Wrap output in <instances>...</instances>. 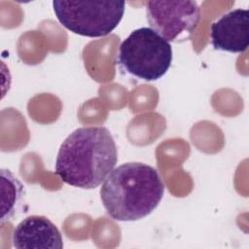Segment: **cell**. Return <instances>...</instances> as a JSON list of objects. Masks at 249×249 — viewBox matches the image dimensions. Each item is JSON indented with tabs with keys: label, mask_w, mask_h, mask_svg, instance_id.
I'll return each mask as SVG.
<instances>
[{
	"label": "cell",
	"mask_w": 249,
	"mask_h": 249,
	"mask_svg": "<svg viewBox=\"0 0 249 249\" xmlns=\"http://www.w3.org/2000/svg\"><path fill=\"white\" fill-rule=\"evenodd\" d=\"M58 21L71 32L87 37L111 33L124 14V1H53Z\"/></svg>",
	"instance_id": "4"
},
{
	"label": "cell",
	"mask_w": 249,
	"mask_h": 249,
	"mask_svg": "<svg viewBox=\"0 0 249 249\" xmlns=\"http://www.w3.org/2000/svg\"><path fill=\"white\" fill-rule=\"evenodd\" d=\"M171 61L169 42L149 27L133 30L120 45L118 64L128 74L145 81L160 79Z\"/></svg>",
	"instance_id": "3"
},
{
	"label": "cell",
	"mask_w": 249,
	"mask_h": 249,
	"mask_svg": "<svg viewBox=\"0 0 249 249\" xmlns=\"http://www.w3.org/2000/svg\"><path fill=\"white\" fill-rule=\"evenodd\" d=\"M118 151L105 126H82L71 132L59 147L55 174L80 189L97 188L114 169Z\"/></svg>",
	"instance_id": "1"
},
{
	"label": "cell",
	"mask_w": 249,
	"mask_h": 249,
	"mask_svg": "<svg viewBox=\"0 0 249 249\" xmlns=\"http://www.w3.org/2000/svg\"><path fill=\"white\" fill-rule=\"evenodd\" d=\"M147 20L155 32L167 42L189 38L196 29L200 9L196 1H148Z\"/></svg>",
	"instance_id": "5"
},
{
	"label": "cell",
	"mask_w": 249,
	"mask_h": 249,
	"mask_svg": "<svg viewBox=\"0 0 249 249\" xmlns=\"http://www.w3.org/2000/svg\"><path fill=\"white\" fill-rule=\"evenodd\" d=\"M16 248L61 249L63 240L59 230L47 217L31 215L18 224L13 232Z\"/></svg>",
	"instance_id": "7"
},
{
	"label": "cell",
	"mask_w": 249,
	"mask_h": 249,
	"mask_svg": "<svg viewBox=\"0 0 249 249\" xmlns=\"http://www.w3.org/2000/svg\"><path fill=\"white\" fill-rule=\"evenodd\" d=\"M2 184V215L1 222L9 220L15 214L17 205L19 202L23 186L10 170L1 169Z\"/></svg>",
	"instance_id": "8"
},
{
	"label": "cell",
	"mask_w": 249,
	"mask_h": 249,
	"mask_svg": "<svg viewBox=\"0 0 249 249\" xmlns=\"http://www.w3.org/2000/svg\"><path fill=\"white\" fill-rule=\"evenodd\" d=\"M212 46L215 50L244 53L249 45V12L235 9L223 15L210 27Z\"/></svg>",
	"instance_id": "6"
},
{
	"label": "cell",
	"mask_w": 249,
	"mask_h": 249,
	"mask_svg": "<svg viewBox=\"0 0 249 249\" xmlns=\"http://www.w3.org/2000/svg\"><path fill=\"white\" fill-rule=\"evenodd\" d=\"M163 193L164 184L156 168L143 162H126L103 181L100 198L112 219L129 222L151 214Z\"/></svg>",
	"instance_id": "2"
}]
</instances>
